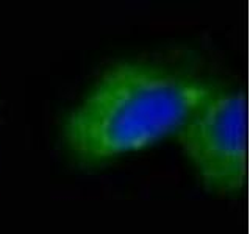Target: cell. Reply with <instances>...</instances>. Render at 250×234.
Returning a JSON list of instances; mask_svg holds the SVG:
<instances>
[{"label": "cell", "mask_w": 250, "mask_h": 234, "mask_svg": "<svg viewBox=\"0 0 250 234\" xmlns=\"http://www.w3.org/2000/svg\"><path fill=\"white\" fill-rule=\"evenodd\" d=\"M177 135L186 158L209 191L241 189L247 166V109L241 96L211 89Z\"/></svg>", "instance_id": "cell-2"}, {"label": "cell", "mask_w": 250, "mask_h": 234, "mask_svg": "<svg viewBox=\"0 0 250 234\" xmlns=\"http://www.w3.org/2000/svg\"><path fill=\"white\" fill-rule=\"evenodd\" d=\"M211 88L170 70L119 62L108 67L64 123L77 158L104 161L177 133Z\"/></svg>", "instance_id": "cell-1"}]
</instances>
